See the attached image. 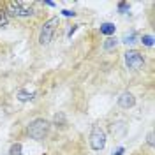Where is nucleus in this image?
Instances as JSON below:
<instances>
[{
	"label": "nucleus",
	"mask_w": 155,
	"mask_h": 155,
	"mask_svg": "<svg viewBox=\"0 0 155 155\" xmlns=\"http://www.w3.org/2000/svg\"><path fill=\"white\" fill-rule=\"evenodd\" d=\"M58 25H60L58 18H51V19H48V21L42 25L41 34H39V42H41L42 46H46V44H49V42H51V39H53V35H55Z\"/></svg>",
	"instance_id": "1"
},
{
	"label": "nucleus",
	"mask_w": 155,
	"mask_h": 155,
	"mask_svg": "<svg viewBox=\"0 0 155 155\" xmlns=\"http://www.w3.org/2000/svg\"><path fill=\"white\" fill-rule=\"evenodd\" d=\"M48 130H49V124L44 118H35L34 122H30L28 125V136L32 139H44Z\"/></svg>",
	"instance_id": "2"
},
{
	"label": "nucleus",
	"mask_w": 155,
	"mask_h": 155,
	"mask_svg": "<svg viewBox=\"0 0 155 155\" xmlns=\"http://www.w3.org/2000/svg\"><path fill=\"white\" fill-rule=\"evenodd\" d=\"M7 7H9V12L12 16L23 18V16H30V14H32L34 4H32V2H9Z\"/></svg>",
	"instance_id": "3"
},
{
	"label": "nucleus",
	"mask_w": 155,
	"mask_h": 155,
	"mask_svg": "<svg viewBox=\"0 0 155 155\" xmlns=\"http://www.w3.org/2000/svg\"><path fill=\"white\" fill-rule=\"evenodd\" d=\"M124 58H125V65L129 69H132V71H139V69L145 65L143 55L139 51H136V49H129L125 55H124Z\"/></svg>",
	"instance_id": "4"
},
{
	"label": "nucleus",
	"mask_w": 155,
	"mask_h": 155,
	"mask_svg": "<svg viewBox=\"0 0 155 155\" xmlns=\"http://www.w3.org/2000/svg\"><path fill=\"white\" fill-rule=\"evenodd\" d=\"M90 146H92V150H102L104 146H106V134H104V130L101 129V127H94V130H92V134H90Z\"/></svg>",
	"instance_id": "5"
},
{
	"label": "nucleus",
	"mask_w": 155,
	"mask_h": 155,
	"mask_svg": "<svg viewBox=\"0 0 155 155\" xmlns=\"http://www.w3.org/2000/svg\"><path fill=\"white\" fill-rule=\"evenodd\" d=\"M134 104H136V99L130 92H124L122 95L118 97V106L124 107V109H129V107H132Z\"/></svg>",
	"instance_id": "6"
},
{
	"label": "nucleus",
	"mask_w": 155,
	"mask_h": 155,
	"mask_svg": "<svg viewBox=\"0 0 155 155\" xmlns=\"http://www.w3.org/2000/svg\"><path fill=\"white\" fill-rule=\"evenodd\" d=\"M101 34L111 37V35L115 34V25H113V23H102V25H101Z\"/></svg>",
	"instance_id": "7"
},
{
	"label": "nucleus",
	"mask_w": 155,
	"mask_h": 155,
	"mask_svg": "<svg viewBox=\"0 0 155 155\" xmlns=\"http://www.w3.org/2000/svg\"><path fill=\"white\" fill-rule=\"evenodd\" d=\"M116 46H118V39H115V37H107L106 41H104V49H106V51L116 49Z\"/></svg>",
	"instance_id": "8"
},
{
	"label": "nucleus",
	"mask_w": 155,
	"mask_h": 155,
	"mask_svg": "<svg viewBox=\"0 0 155 155\" xmlns=\"http://www.w3.org/2000/svg\"><path fill=\"white\" fill-rule=\"evenodd\" d=\"M34 99V94H28L27 90H19L18 92V101L19 102H28Z\"/></svg>",
	"instance_id": "9"
},
{
	"label": "nucleus",
	"mask_w": 155,
	"mask_h": 155,
	"mask_svg": "<svg viewBox=\"0 0 155 155\" xmlns=\"http://www.w3.org/2000/svg\"><path fill=\"white\" fill-rule=\"evenodd\" d=\"M122 42H125V44H134V42H136V32L125 34V35H124V39H122Z\"/></svg>",
	"instance_id": "10"
},
{
	"label": "nucleus",
	"mask_w": 155,
	"mask_h": 155,
	"mask_svg": "<svg viewBox=\"0 0 155 155\" xmlns=\"http://www.w3.org/2000/svg\"><path fill=\"white\" fill-rule=\"evenodd\" d=\"M141 42H143L145 46H148V48H152V46H153V35H152V34L143 35V37H141Z\"/></svg>",
	"instance_id": "11"
},
{
	"label": "nucleus",
	"mask_w": 155,
	"mask_h": 155,
	"mask_svg": "<svg viewBox=\"0 0 155 155\" xmlns=\"http://www.w3.org/2000/svg\"><path fill=\"white\" fill-rule=\"evenodd\" d=\"M9 155H23L21 153V145H19V143H14V145L11 146Z\"/></svg>",
	"instance_id": "12"
},
{
	"label": "nucleus",
	"mask_w": 155,
	"mask_h": 155,
	"mask_svg": "<svg viewBox=\"0 0 155 155\" xmlns=\"http://www.w3.org/2000/svg\"><path fill=\"white\" fill-rule=\"evenodd\" d=\"M7 21H9V18H7V12L0 7V27H4V25H7Z\"/></svg>",
	"instance_id": "13"
},
{
	"label": "nucleus",
	"mask_w": 155,
	"mask_h": 155,
	"mask_svg": "<svg viewBox=\"0 0 155 155\" xmlns=\"http://www.w3.org/2000/svg\"><path fill=\"white\" fill-rule=\"evenodd\" d=\"M129 4L127 2H118V12H122V14H125V12H129Z\"/></svg>",
	"instance_id": "14"
},
{
	"label": "nucleus",
	"mask_w": 155,
	"mask_h": 155,
	"mask_svg": "<svg viewBox=\"0 0 155 155\" xmlns=\"http://www.w3.org/2000/svg\"><path fill=\"white\" fill-rule=\"evenodd\" d=\"M62 14H64V16H67V18L76 16V12H74V11H69V9H64V11H62Z\"/></svg>",
	"instance_id": "15"
},
{
	"label": "nucleus",
	"mask_w": 155,
	"mask_h": 155,
	"mask_svg": "<svg viewBox=\"0 0 155 155\" xmlns=\"http://www.w3.org/2000/svg\"><path fill=\"white\" fill-rule=\"evenodd\" d=\"M148 145H150V146L153 145V132H150V134H148Z\"/></svg>",
	"instance_id": "16"
},
{
	"label": "nucleus",
	"mask_w": 155,
	"mask_h": 155,
	"mask_svg": "<svg viewBox=\"0 0 155 155\" xmlns=\"http://www.w3.org/2000/svg\"><path fill=\"white\" fill-rule=\"evenodd\" d=\"M122 153H124V148H122V146H120L116 152H113V155H122Z\"/></svg>",
	"instance_id": "17"
}]
</instances>
